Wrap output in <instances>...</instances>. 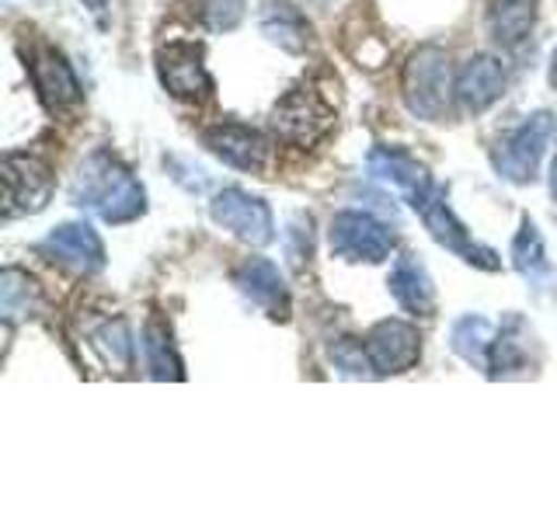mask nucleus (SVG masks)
I'll return each mask as SVG.
<instances>
[{
    "label": "nucleus",
    "instance_id": "9b49d317",
    "mask_svg": "<svg viewBox=\"0 0 557 522\" xmlns=\"http://www.w3.org/2000/svg\"><path fill=\"white\" fill-rule=\"evenodd\" d=\"M4 185H8V216L39 213L52 196V174L35 157H4Z\"/></svg>",
    "mask_w": 557,
    "mask_h": 522
},
{
    "label": "nucleus",
    "instance_id": "b1692460",
    "mask_svg": "<svg viewBox=\"0 0 557 522\" xmlns=\"http://www.w3.org/2000/svg\"><path fill=\"white\" fill-rule=\"evenodd\" d=\"M91 345L98 348V356L112 365V370H129V362H133V338H129V327L126 321H109V324H101L95 335H91Z\"/></svg>",
    "mask_w": 557,
    "mask_h": 522
},
{
    "label": "nucleus",
    "instance_id": "a211bd4d",
    "mask_svg": "<svg viewBox=\"0 0 557 522\" xmlns=\"http://www.w3.org/2000/svg\"><path fill=\"white\" fill-rule=\"evenodd\" d=\"M261 32L269 35V42L286 52H304L310 42L307 17L289 0H265V8H261Z\"/></svg>",
    "mask_w": 557,
    "mask_h": 522
},
{
    "label": "nucleus",
    "instance_id": "f8f14e48",
    "mask_svg": "<svg viewBox=\"0 0 557 522\" xmlns=\"http://www.w3.org/2000/svg\"><path fill=\"white\" fill-rule=\"evenodd\" d=\"M32 80H35V91L42 95L49 112H66V109H77L81 104L77 74L63 60V52H57L52 46H39L32 52Z\"/></svg>",
    "mask_w": 557,
    "mask_h": 522
},
{
    "label": "nucleus",
    "instance_id": "423d86ee",
    "mask_svg": "<svg viewBox=\"0 0 557 522\" xmlns=\"http://www.w3.org/2000/svg\"><path fill=\"white\" fill-rule=\"evenodd\" d=\"M209 213H213V220L223 226V231H231L244 244H255V248H261V244H269L275 237L272 209L258 196H248L244 188L216 191V199L209 202Z\"/></svg>",
    "mask_w": 557,
    "mask_h": 522
},
{
    "label": "nucleus",
    "instance_id": "aec40b11",
    "mask_svg": "<svg viewBox=\"0 0 557 522\" xmlns=\"http://www.w3.org/2000/svg\"><path fill=\"white\" fill-rule=\"evenodd\" d=\"M487 370H492V376H519V373L530 370V341H527V335H522L519 318H512L509 327L495 338Z\"/></svg>",
    "mask_w": 557,
    "mask_h": 522
},
{
    "label": "nucleus",
    "instance_id": "4be33fe9",
    "mask_svg": "<svg viewBox=\"0 0 557 522\" xmlns=\"http://www.w3.org/2000/svg\"><path fill=\"white\" fill-rule=\"evenodd\" d=\"M449 341H453V352H457L463 362L470 365H484L487 370V359H492V345H495V331L484 318H460L449 331Z\"/></svg>",
    "mask_w": 557,
    "mask_h": 522
},
{
    "label": "nucleus",
    "instance_id": "c85d7f7f",
    "mask_svg": "<svg viewBox=\"0 0 557 522\" xmlns=\"http://www.w3.org/2000/svg\"><path fill=\"white\" fill-rule=\"evenodd\" d=\"M550 191H554V199H557V157H554V164H550Z\"/></svg>",
    "mask_w": 557,
    "mask_h": 522
},
{
    "label": "nucleus",
    "instance_id": "a878e982",
    "mask_svg": "<svg viewBox=\"0 0 557 522\" xmlns=\"http://www.w3.org/2000/svg\"><path fill=\"white\" fill-rule=\"evenodd\" d=\"M331 362H335L338 370L345 376H352V380H370V376H376V365L370 359V348L359 345L356 338H338L335 345H331Z\"/></svg>",
    "mask_w": 557,
    "mask_h": 522
},
{
    "label": "nucleus",
    "instance_id": "0eeeda50",
    "mask_svg": "<svg viewBox=\"0 0 557 522\" xmlns=\"http://www.w3.org/2000/svg\"><path fill=\"white\" fill-rule=\"evenodd\" d=\"M157 74L161 84L182 101H202L213 95V77L202 63V46L196 42H168L157 52Z\"/></svg>",
    "mask_w": 557,
    "mask_h": 522
},
{
    "label": "nucleus",
    "instance_id": "6e6552de",
    "mask_svg": "<svg viewBox=\"0 0 557 522\" xmlns=\"http://www.w3.org/2000/svg\"><path fill=\"white\" fill-rule=\"evenodd\" d=\"M422 213V220H425V226H429V234L443 244L446 251H453V254H460L467 265H478V269H484V272H495L502 261H498V254L492 251V248H481V244H474L470 240V234H467V226L453 216V209L446 206V196L440 188L432 191L429 196V202L418 209Z\"/></svg>",
    "mask_w": 557,
    "mask_h": 522
},
{
    "label": "nucleus",
    "instance_id": "1a4fd4ad",
    "mask_svg": "<svg viewBox=\"0 0 557 522\" xmlns=\"http://www.w3.org/2000/svg\"><path fill=\"white\" fill-rule=\"evenodd\" d=\"M366 348L376 365V376L391 373H408L411 365L422 359V335L408 321H380L370 335H366Z\"/></svg>",
    "mask_w": 557,
    "mask_h": 522
},
{
    "label": "nucleus",
    "instance_id": "20e7f679",
    "mask_svg": "<svg viewBox=\"0 0 557 522\" xmlns=\"http://www.w3.org/2000/svg\"><path fill=\"white\" fill-rule=\"evenodd\" d=\"M547 139H550V115L547 112H536L522 122L519 129H512L495 150V167H498L502 178L516 182V185L533 182L536 167H540V157H544V150H547Z\"/></svg>",
    "mask_w": 557,
    "mask_h": 522
},
{
    "label": "nucleus",
    "instance_id": "2eb2a0df",
    "mask_svg": "<svg viewBox=\"0 0 557 522\" xmlns=\"http://www.w3.org/2000/svg\"><path fill=\"white\" fill-rule=\"evenodd\" d=\"M234 286L248 296L251 303H258L261 310L275 321L289 318V289L283 283V275L272 265L269 258H248L244 265L234 272Z\"/></svg>",
    "mask_w": 557,
    "mask_h": 522
},
{
    "label": "nucleus",
    "instance_id": "f3484780",
    "mask_svg": "<svg viewBox=\"0 0 557 522\" xmlns=\"http://www.w3.org/2000/svg\"><path fill=\"white\" fill-rule=\"evenodd\" d=\"M391 293L400 307H405L408 313H418V318H429V313L435 310L432 275L425 272L422 261L411 258V254L397 258V265L391 272Z\"/></svg>",
    "mask_w": 557,
    "mask_h": 522
},
{
    "label": "nucleus",
    "instance_id": "cd10ccee",
    "mask_svg": "<svg viewBox=\"0 0 557 522\" xmlns=\"http://www.w3.org/2000/svg\"><path fill=\"white\" fill-rule=\"evenodd\" d=\"M307 4L318 8V11H331V8H335V0H307Z\"/></svg>",
    "mask_w": 557,
    "mask_h": 522
},
{
    "label": "nucleus",
    "instance_id": "5701e85b",
    "mask_svg": "<svg viewBox=\"0 0 557 522\" xmlns=\"http://www.w3.org/2000/svg\"><path fill=\"white\" fill-rule=\"evenodd\" d=\"M35 303H39L35 278H28L22 269H4V275H0V313H4V321L25 318L35 310Z\"/></svg>",
    "mask_w": 557,
    "mask_h": 522
},
{
    "label": "nucleus",
    "instance_id": "39448f33",
    "mask_svg": "<svg viewBox=\"0 0 557 522\" xmlns=\"http://www.w3.org/2000/svg\"><path fill=\"white\" fill-rule=\"evenodd\" d=\"M331 251L345 261H387L394 251V234L383 226L380 220H373L370 213H338L331 220Z\"/></svg>",
    "mask_w": 557,
    "mask_h": 522
},
{
    "label": "nucleus",
    "instance_id": "c756f323",
    "mask_svg": "<svg viewBox=\"0 0 557 522\" xmlns=\"http://www.w3.org/2000/svg\"><path fill=\"white\" fill-rule=\"evenodd\" d=\"M550 84L557 87V49H554V60H550Z\"/></svg>",
    "mask_w": 557,
    "mask_h": 522
},
{
    "label": "nucleus",
    "instance_id": "4468645a",
    "mask_svg": "<svg viewBox=\"0 0 557 522\" xmlns=\"http://www.w3.org/2000/svg\"><path fill=\"white\" fill-rule=\"evenodd\" d=\"M42 251L49 258H57L60 265L74 269V272H84V275L104 269V244H101V237L87 223H63V226H57V231H52L42 240Z\"/></svg>",
    "mask_w": 557,
    "mask_h": 522
},
{
    "label": "nucleus",
    "instance_id": "7ed1b4c3",
    "mask_svg": "<svg viewBox=\"0 0 557 522\" xmlns=\"http://www.w3.org/2000/svg\"><path fill=\"white\" fill-rule=\"evenodd\" d=\"M335 109L313 84H296L272 109V129L296 147H310L331 129Z\"/></svg>",
    "mask_w": 557,
    "mask_h": 522
},
{
    "label": "nucleus",
    "instance_id": "6ab92c4d",
    "mask_svg": "<svg viewBox=\"0 0 557 522\" xmlns=\"http://www.w3.org/2000/svg\"><path fill=\"white\" fill-rule=\"evenodd\" d=\"M536 25V0H492L487 32L502 46H519Z\"/></svg>",
    "mask_w": 557,
    "mask_h": 522
},
{
    "label": "nucleus",
    "instance_id": "f257e3e1",
    "mask_svg": "<svg viewBox=\"0 0 557 522\" xmlns=\"http://www.w3.org/2000/svg\"><path fill=\"white\" fill-rule=\"evenodd\" d=\"M70 199L81 209H91L104 223H129L136 216H144V209H147L144 185L133 178L129 167H122L115 157L104 150L91 153L81 164L74 188H70Z\"/></svg>",
    "mask_w": 557,
    "mask_h": 522
},
{
    "label": "nucleus",
    "instance_id": "393cba45",
    "mask_svg": "<svg viewBox=\"0 0 557 522\" xmlns=\"http://www.w3.org/2000/svg\"><path fill=\"white\" fill-rule=\"evenodd\" d=\"M144 348H147V365L157 380H182V359L174 356V345H171L168 331L161 324L147 327Z\"/></svg>",
    "mask_w": 557,
    "mask_h": 522
},
{
    "label": "nucleus",
    "instance_id": "412c9836",
    "mask_svg": "<svg viewBox=\"0 0 557 522\" xmlns=\"http://www.w3.org/2000/svg\"><path fill=\"white\" fill-rule=\"evenodd\" d=\"M512 265L530 283H550V261L544 251V237H540L533 220H522L519 234L512 240Z\"/></svg>",
    "mask_w": 557,
    "mask_h": 522
},
{
    "label": "nucleus",
    "instance_id": "ddd939ff",
    "mask_svg": "<svg viewBox=\"0 0 557 522\" xmlns=\"http://www.w3.org/2000/svg\"><path fill=\"white\" fill-rule=\"evenodd\" d=\"M206 147L213 150L223 164H231L237 171H265L269 164V144L258 129L237 126V122H220V126L206 129Z\"/></svg>",
    "mask_w": 557,
    "mask_h": 522
},
{
    "label": "nucleus",
    "instance_id": "dca6fc26",
    "mask_svg": "<svg viewBox=\"0 0 557 522\" xmlns=\"http://www.w3.org/2000/svg\"><path fill=\"white\" fill-rule=\"evenodd\" d=\"M505 95V66L495 57H470L457 74V101L463 112H484Z\"/></svg>",
    "mask_w": 557,
    "mask_h": 522
},
{
    "label": "nucleus",
    "instance_id": "bb28decb",
    "mask_svg": "<svg viewBox=\"0 0 557 522\" xmlns=\"http://www.w3.org/2000/svg\"><path fill=\"white\" fill-rule=\"evenodd\" d=\"M244 0H196V14L209 32H234L244 17Z\"/></svg>",
    "mask_w": 557,
    "mask_h": 522
},
{
    "label": "nucleus",
    "instance_id": "9d476101",
    "mask_svg": "<svg viewBox=\"0 0 557 522\" xmlns=\"http://www.w3.org/2000/svg\"><path fill=\"white\" fill-rule=\"evenodd\" d=\"M370 174L376 182L397 188L400 196H405L408 206L422 209L429 202V196L435 191L429 171L414 161V157H408L405 150H391V147H376L370 153Z\"/></svg>",
    "mask_w": 557,
    "mask_h": 522
},
{
    "label": "nucleus",
    "instance_id": "f03ea898",
    "mask_svg": "<svg viewBox=\"0 0 557 522\" xmlns=\"http://www.w3.org/2000/svg\"><path fill=\"white\" fill-rule=\"evenodd\" d=\"M400 91H405V104L411 115L440 122L449 109V98L457 95L446 52L440 46L414 49L405 63V74H400Z\"/></svg>",
    "mask_w": 557,
    "mask_h": 522
}]
</instances>
